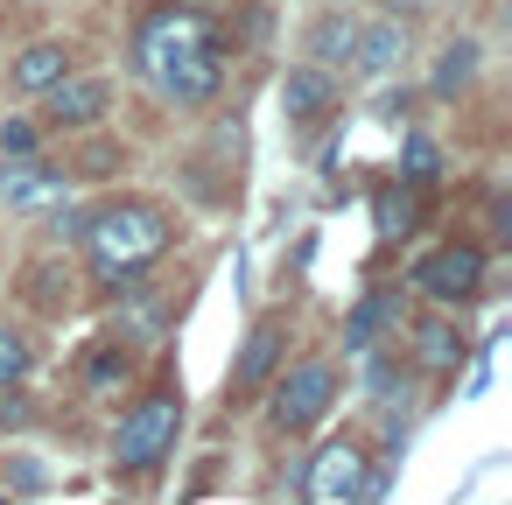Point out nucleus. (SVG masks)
Returning <instances> with one entry per match:
<instances>
[{
  "mask_svg": "<svg viewBox=\"0 0 512 505\" xmlns=\"http://www.w3.org/2000/svg\"><path fill=\"white\" fill-rule=\"evenodd\" d=\"M85 253H92V267H99V281L113 288V281H134L148 260H162L169 253V239H176V225H169V211L162 204H141V197H127V204H99V211H85Z\"/></svg>",
  "mask_w": 512,
  "mask_h": 505,
  "instance_id": "nucleus-1",
  "label": "nucleus"
},
{
  "mask_svg": "<svg viewBox=\"0 0 512 505\" xmlns=\"http://www.w3.org/2000/svg\"><path fill=\"white\" fill-rule=\"evenodd\" d=\"M176 435H183V393H176V386H155V393H141V400L120 414V428H113V463H120V470H162V463L176 456Z\"/></svg>",
  "mask_w": 512,
  "mask_h": 505,
  "instance_id": "nucleus-2",
  "label": "nucleus"
},
{
  "mask_svg": "<svg viewBox=\"0 0 512 505\" xmlns=\"http://www.w3.org/2000/svg\"><path fill=\"white\" fill-rule=\"evenodd\" d=\"M211 43V15H197V8H183V0H169V8H155V15H141V29H134V64H141V78H169L183 57H197Z\"/></svg>",
  "mask_w": 512,
  "mask_h": 505,
  "instance_id": "nucleus-3",
  "label": "nucleus"
},
{
  "mask_svg": "<svg viewBox=\"0 0 512 505\" xmlns=\"http://www.w3.org/2000/svg\"><path fill=\"white\" fill-rule=\"evenodd\" d=\"M337 407V365L330 358H302L281 386H274V407H267V421L281 428V435H309L323 414Z\"/></svg>",
  "mask_w": 512,
  "mask_h": 505,
  "instance_id": "nucleus-4",
  "label": "nucleus"
},
{
  "mask_svg": "<svg viewBox=\"0 0 512 505\" xmlns=\"http://www.w3.org/2000/svg\"><path fill=\"white\" fill-rule=\"evenodd\" d=\"M407 288H421V295L442 302V309H463V302L484 295V253H477V246H435V253L414 260Z\"/></svg>",
  "mask_w": 512,
  "mask_h": 505,
  "instance_id": "nucleus-5",
  "label": "nucleus"
},
{
  "mask_svg": "<svg viewBox=\"0 0 512 505\" xmlns=\"http://www.w3.org/2000/svg\"><path fill=\"white\" fill-rule=\"evenodd\" d=\"M316 505H351V498H372V470H365V449L358 442H330L309 456V484H302Z\"/></svg>",
  "mask_w": 512,
  "mask_h": 505,
  "instance_id": "nucleus-6",
  "label": "nucleus"
},
{
  "mask_svg": "<svg viewBox=\"0 0 512 505\" xmlns=\"http://www.w3.org/2000/svg\"><path fill=\"white\" fill-rule=\"evenodd\" d=\"M0 197H8L15 211H57L71 197V176L36 162V155H0Z\"/></svg>",
  "mask_w": 512,
  "mask_h": 505,
  "instance_id": "nucleus-7",
  "label": "nucleus"
},
{
  "mask_svg": "<svg viewBox=\"0 0 512 505\" xmlns=\"http://www.w3.org/2000/svg\"><path fill=\"white\" fill-rule=\"evenodd\" d=\"M281 358H288V323H281V316H260V323L246 330L239 358H232V393H260V386L281 372Z\"/></svg>",
  "mask_w": 512,
  "mask_h": 505,
  "instance_id": "nucleus-8",
  "label": "nucleus"
},
{
  "mask_svg": "<svg viewBox=\"0 0 512 505\" xmlns=\"http://www.w3.org/2000/svg\"><path fill=\"white\" fill-rule=\"evenodd\" d=\"M43 99H50V106H43L50 127H71V134H78V127H99V120H106L113 85H106V78H57Z\"/></svg>",
  "mask_w": 512,
  "mask_h": 505,
  "instance_id": "nucleus-9",
  "label": "nucleus"
},
{
  "mask_svg": "<svg viewBox=\"0 0 512 505\" xmlns=\"http://www.w3.org/2000/svg\"><path fill=\"white\" fill-rule=\"evenodd\" d=\"M225 85V50L218 43H204L197 57H183L169 78H162V99H176V106H211V92Z\"/></svg>",
  "mask_w": 512,
  "mask_h": 505,
  "instance_id": "nucleus-10",
  "label": "nucleus"
},
{
  "mask_svg": "<svg viewBox=\"0 0 512 505\" xmlns=\"http://www.w3.org/2000/svg\"><path fill=\"white\" fill-rule=\"evenodd\" d=\"M330 106H337V78H330L323 64H302V71H288V85H281V113H288L295 127L323 120Z\"/></svg>",
  "mask_w": 512,
  "mask_h": 505,
  "instance_id": "nucleus-11",
  "label": "nucleus"
},
{
  "mask_svg": "<svg viewBox=\"0 0 512 505\" xmlns=\"http://www.w3.org/2000/svg\"><path fill=\"white\" fill-rule=\"evenodd\" d=\"M393 316H400V288H365V302H358L351 323H344V344H351V351H372Z\"/></svg>",
  "mask_w": 512,
  "mask_h": 505,
  "instance_id": "nucleus-12",
  "label": "nucleus"
},
{
  "mask_svg": "<svg viewBox=\"0 0 512 505\" xmlns=\"http://www.w3.org/2000/svg\"><path fill=\"white\" fill-rule=\"evenodd\" d=\"M463 351H470V344H463V330H456L449 316H428V323L414 330V358H421L428 372H456Z\"/></svg>",
  "mask_w": 512,
  "mask_h": 505,
  "instance_id": "nucleus-13",
  "label": "nucleus"
},
{
  "mask_svg": "<svg viewBox=\"0 0 512 505\" xmlns=\"http://www.w3.org/2000/svg\"><path fill=\"white\" fill-rule=\"evenodd\" d=\"M57 78H71V50H64V43H29V50L15 57V85H22V92H50Z\"/></svg>",
  "mask_w": 512,
  "mask_h": 505,
  "instance_id": "nucleus-14",
  "label": "nucleus"
},
{
  "mask_svg": "<svg viewBox=\"0 0 512 505\" xmlns=\"http://www.w3.org/2000/svg\"><path fill=\"white\" fill-rule=\"evenodd\" d=\"M477 57H484V50H477L470 36H463V43H449V50L435 57V78H428V92H435V99H456V92H470V85H477Z\"/></svg>",
  "mask_w": 512,
  "mask_h": 505,
  "instance_id": "nucleus-15",
  "label": "nucleus"
},
{
  "mask_svg": "<svg viewBox=\"0 0 512 505\" xmlns=\"http://www.w3.org/2000/svg\"><path fill=\"white\" fill-rule=\"evenodd\" d=\"M351 50H358V22L351 15H323L316 29H309V64H351Z\"/></svg>",
  "mask_w": 512,
  "mask_h": 505,
  "instance_id": "nucleus-16",
  "label": "nucleus"
},
{
  "mask_svg": "<svg viewBox=\"0 0 512 505\" xmlns=\"http://www.w3.org/2000/svg\"><path fill=\"white\" fill-rule=\"evenodd\" d=\"M400 43H407V36H400V22H379V29H365V36H358L351 64H358L365 78H386V71L400 64Z\"/></svg>",
  "mask_w": 512,
  "mask_h": 505,
  "instance_id": "nucleus-17",
  "label": "nucleus"
},
{
  "mask_svg": "<svg viewBox=\"0 0 512 505\" xmlns=\"http://www.w3.org/2000/svg\"><path fill=\"white\" fill-rule=\"evenodd\" d=\"M372 225H379V239H407V232H414V197H407L400 183H386V190L372 197Z\"/></svg>",
  "mask_w": 512,
  "mask_h": 505,
  "instance_id": "nucleus-18",
  "label": "nucleus"
},
{
  "mask_svg": "<svg viewBox=\"0 0 512 505\" xmlns=\"http://www.w3.org/2000/svg\"><path fill=\"white\" fill-rule=\"evenodd\" d=\"M400 169H407V183H414V190H428V183L442 176V148H435L428 134H407V148H400Z\"/></svg>",
  "mask_w": 512,
  "mask_h": 505,
  "instance_id": "nucleus-19",
  "label": "nucleus"
},
{
  "mask_svg": "<svg viewBox=\"0 0 512 505\" xmlns=\"http://www.w3.org/2000/svg\"><path fill=\"white\" fill-rule=\"evenodd\" d=\"M71 288H78V281H71V274H57V267H29V302H36V309L64 316V309H71Z\"/></svg>",
  "mask_w": 512,
  "mask_h": 505,
  "instance_id": "nucleus-20",
  "label": "nucleus"
},
{
  "mask_svg": "<svg viewBox=\"0 0 512 505\" xmlns=\"http://www.w3.org/2000/svg\"><path fill=\"white\" fill-rule=\"evenodd\" d=\"M29 365H36V351H29V337H22V330H8V323H0V393H8V386H22V379H29Z\"/></svg>",
  "mask_w": 512,
  "mask_h": 505,
  "instance_id": "nucleus-21",
  "label": "nucleus"
},
{
  "mask_svg": "<svg viewBox=\"0 0 512 505\" xmlns=\"http://www.w3.org/2000/svg\"><path fill=\"white\" fill-rule=\"evenodd\" d=\"M0 155H36V127L29 120H8V127H0Z\"/></svg>",
  "mask_w": 512,
  "mask_h": 505,
  "instance_id": "nucleus-22",
  "label": "nucleus"
},
{
  "mask_svg": "<svg viewBox=\"0 0 512 505\" xmlns=\"http://www.w3.org/2000/svg\"><path fill=\"white\" fill-rule=\"evenodd\" d=\"M113 379H127V358L120 351H99L92 358V386H113Z\"/></svg>",
  "mask_w": 512,
  "mask_h": 505,
  "instance_id": "nucleus-23",
  "label": "nucleus"
},
{
  "mask_svg": "<svg viewBox=\"0 0 512 505\" xmlns=\"http://www.w3.org/2000/svg\"><path fill=\"white\" fill-rule=\"evenodd\" d=\"M8 484H15V491H43V484H50V477H43V470H36V463H8Z\"/></svg>",
  "mask_w": 512,
  "mask_h": 505,
  "instance_id": "nucleus-24",
  "label": "nucleus"
}]
</instances>
